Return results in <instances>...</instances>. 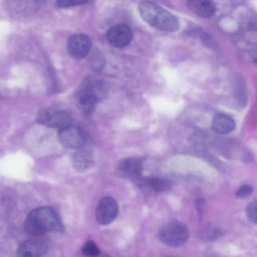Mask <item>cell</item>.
Returning <instances> with one entry per match:
<instances>
[{"label": "cell", "mask_w": 257, "mask_h": 257, "mask_svg": "<svg viewBox=\"0 0 257 257\" xmlns=\"http://www.w3.org/2000/svg\"><path fill=\"white\" fill-rule=\"evenodd\" d=\"M24 228L33 236L42 235L47 232H61L64 229L58 213L48 206L40 207L32 210L25 221Z\"/></svg>", "instance_id": "cell-1"}, {"label": "cell", "mask_w": 257, "mask_h": 257, "mask_svg": "<svg viewBox=\"0 0 257 257\" xmlns=\"http://www.w3.org/2000/svg\"><path fill=\"white\" fill-rule=\"evenodd\" d=\"M138 10L143 20L159 30L174 32L179 28L177 17L156 3L141 2L138 5Z\"/></svg>", "instance_id": "cell-2"}, {"label": "cell", "mask_w": 257, "mask_h": 257, "mask_svg": "<svg viewBox=\"0 0 257 257\" xmlns=\"http://www.w3.org/2000/svg\"><path fill=\"white\" fill-rule=\"evenodd\" d=\"M189 235L188 227L183 222L173 220L167 223L160 229L159 236L164 244L172 247L183 245Z\"/></svg>", "instance_id": "cell-3"}, {"label": "cell", "mask_w": 257, "mask_h": 257, "mask_svg": "<svg viewBox=\"0 0 257 257\" xmlns=\"http://www.w3.org/2000/svg\"><path fill=\"white\" fill-rule=\"evenodd\" d=\"M36 120L45 126L60 131L71 124L72 118L70 114L65 110L44 108L37 113Z\"/></svg>", "instance_id": "cell-4"}, {"label": "cell", "mask_w": 257, "mask_h": 257, "mask_svg": "<svg viewBox=\"0 0 257 257\" xmlns=\"http://www.w3.org/2000/svg\"><path fill=\"white\" fill-rule=\"evenodd\" d=\"M58 138L62 146L71 149L84 147L88 140L87 135L83 129L71 124L59 131Z\"/></svg>", "instance_id": "cell-5"}, {"label": "cell", "mask_w": 257, "mask_h": 257, "mask_svg": "<svg viewBox=\"0 0 257 257\" xmlns=\"http://www.w3.org/2000/svg\"><path fill=\"white\" fill-rule=\"evenodd\" d=\"M49 241L44 235L33 236L23 242L17 251V257H42L47 251Z\"/></svg>", "instance_id": "cell-6"}, {"label": "cell", "mask_w": 257, "mask_h": 257, "mask_svg": "<svg viewBox=\"0 0 257 257\" xmlns=\"http://www.w3.org/2000/svg\"><path fill=\"white\" fill-rule=\"evenodd\" d=\"M91 48L90 38L86 35L77 34L69 38L66 49L69 55L76 60H81L89 54Z\"/></svg>", "instance_id": "cell-7"}, {"label": "cell", "mask_w": 257, "mask_h": 257, "mask_svg": "<svg viewBox=\"0 0 257 257\" xmlns=\"http://www.w3.org/2000/svg\"><path fill=\"white\" fill-rule=\"evenodd\" d=\"M118 212L117 201L110 197L102 198L98 202L95 213L98 223L106 225L112 222L116 217Z\"/></svg>", "instance_id": "cell-8"}, {"label": "cell", "mask_w": 257, "mask_h": 257, "mask_svg": "<svg viewBox=\"0 0 257 257\" xmlns=\"http://www.w3.org/2000/svg\"><path fill=\"white\" fill-rule=\"evenodd\" d=\"M133 37L131 28L124 24H117L108 30L107 38L109 42L116 47L127 45Z\"/></svg>", "instance_id": "cell-9"}, {"label": "cell", "mask_w": 257, "mask_h": 257, "mask_svg": "<svg viewBox=\"0 0 257 257\" xmlns=\"http://www.w3.org/2000/svg\"><path fill=\"white\" fill-rule=\"evenodd\" d=\"M93 153L89 149L83 147L77 149L74 153L72 162L73 167L79 172H84L90 170L94 164Z\"/></svg>", "instance_id": "cell-10"}, {"label": "cell", "mask_w": 257, "mask_h": 257, "mask_svg": "<svg viewBox=\"0 0 257 257\" xmlns=\"http://www.w3.org/2000/svg\"><path fill=\"white\" fill-rule=\"evenodd\" d=\"M142 162L139 159L133 157L122 159L118 164V171L123 177L138 179L142 171Z\"/></svg>", "instance_id": "cell-11"}, {"label": "cell", "mask_w": 257, "mask_h": 257, "mask_svg": "<svg viewBox=\"0 0 257 257\" xmlns=\"http://www.w3.org/2000/svg\"><path fill=\"white\" fill-rule=\"evenodd\" d=\"M187 8L194 13L202 17L213 15L216 11L215 4L207 0H190L186 2Z\"/></svg>", "instance_id": "cell-12"}, {"label": "cell", "mask_w": 257, "mask_h": 257, "mask_svg": "<svg viewBox=\"0 0 257 257\" xmlns=\"http://www.w3.org/2000/svg\"><path fill=\"white\" fill-rule=\"evenodd\" d=\"M99 100V96L90 90H86L80 93L77 99L79 109L84 114L88 115L94 110Z\"/></svg>", "instance_id": "cell-13"}, {"label": "cell", "mask_w": 257, "mask_h": 257, "mask_svg": "<svg viewBox=\"0 0 257 257\" xmlns=\"http://www.w3.org/2000/svg\"><path fill=\"white\" fill-rule=\"evenodd\" d=\"M235 126L233 119L229 116L223 114H215L212 119V130L219 134H226L231 132Z\"/></svg>", "instance_id": "cell-14"}, {"label": "cell", "mask_w": 257, "mask_h": 257, "mask_svg": "<svg viewBox=\"0 0 257 257\" xmlns=\"http://www.w3.org/2000/svg\"><path fill=\"white\" fill-rule=\"evenodd\" d=\"M154 191L157 192H163L171 189L172 185L170 181L164 178L154 177L146 180Z\"/></svg>", "instance_id": "cell-15"}, {"label": "cell", "mask_w": 257, "mask_h": 257, "mask_svg": "<svg viewBox=\"0 0 257 257\" xmlns=\"http://www.w3.org/2000/svg\"><path fill=\"white\" fill-rule=\"evenodd\" d=\"M224 233L222 229L216 226H210L205 229L201 233V237L203 240L210 241L217 239Z\"/></svg>", "instance_id": "cell-16"}, {"label": "cell", "mask_w": 257, "mask_h": 257, "mask_svg": "<svg viewBox=\"0 0 257 257\" xmlns=\"http://www.w3.org/2000/svg\"><path fill=\"white\" fill-rule=\"evenodd\" d=\"M82 251L83 254L88 257H96L100 254L99 248L92 240H89L84 244Z\"/></svg>", "instance_id": "cell-17"}, {"label": "cell", "mask_w": 257, "mask_h": 257, "mask_svg": "<svg viewBox=\"0 0 257 257\" xmlns=\"http://www.w3.org/2000/svg\"><path fill=\"white\" fill-rule=\"evenodd\" d=\"M257 202L256 200L250 202L246 206L245 212L247 219L252 223L257 221Z\"/></svg>", "instance_id": "cell-18"}, {"label": "cell", "mask_w": 257, "mask_h": 257, "mask_svg": "<svg viewBox=\"0 0 257 257\" xmlns=\"http://www.w3.org/2000/svg\"><path fill=\"white\" fill-rule=\"evenodd\" d=\"M252 192L253 188L251 186L244 184L236 190L235 195L239 198H246L250 196Z\"/></svg>", "instance_id": "cell-19"}, {"label": "cell", "mask_w": 257, "mask_h": 257, "mask_svg": "<svg viewBox=\"0 0 257 257\" xmlns=\"http://www.w3.org/2000/svg\"><path fill=\"white\" fill-rule=\"evenodd\" d=\"M88 3L87 1L81 0H61L57 1L56 3V5L58 7L64 8L71 6H75L85 4Z\"/></svg>", "instance_id": "cell-20"}, {"label": "cell", "mask_w": 257, "mask_h": 257, "mask_svg": "<svg viewBox=\"0 0 257 257\" xmlns=\"http://www.w3.org/2000/svg\"><path fill=\"white\" fill-rule=\"evenodd\" d=\"M204 201L202 199H198L196 202V206L198 212L200 215V216H201L203 208H204Z\"/></svg>", "instance_id": "cell-21"}]
</instances>
